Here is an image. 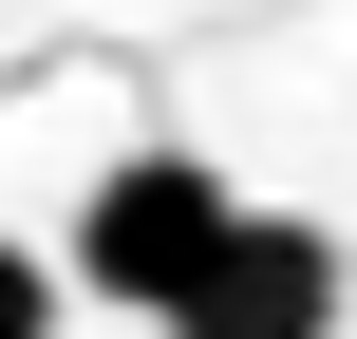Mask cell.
Returning <instances> with one entry per match:
<instances>
[{
    "label": "cell",
    "instance_id": "2",
    "mask_svg": "<svg viewBox=\"0 0 357 339\" xmlns=\"http://www.w3.org/2000/svg\"><path fill=\"white\" fill-rule=\"evenodd\" d=\"M169 339H339V226H301V208H226V245L188 264Z\"/></svg>",
    "mask_w": 357,
    "mask_h": 339
},
{
    "label": "cell",
    "instance_id": "1",
    "mask_svg": "<svg viewBox=\"0 0 357 339\" xmlns=\"http://www.w3.org/2000/svg\"><path fill=\"white\" fill-rule=\"evenodd\" d=\"M226 170L207 151H113L94 189H75V264H56V302H132V321H169L188 302V264L226 245Z\"/></svg>",
    "mask_w": 357,
    "mask_h": 339
},
{
    "label": "cell",
    "instance_id": "3",
    "mask_svg": "<svg viewBox=\"0 0 357 339\" xmlns=\"http://www.w3.org/2000/svg\"><path fill=\"white\" fill-rule=\"evenodd\" d=\"M0 339H75V302H56V264H38V245H0Z\"/></svg>",
    "mask_w": 357,
    "mask_h": 339
},
{
    "label": "cell",
    "instance_id": "4",
    "mask_svg": "<svg viewBox=\"0 0 357 339\" xmlns=\"http://www.w3.org/2000/svg\"><path fill=\"white\" fill-rule=\"evenodd\" d=\"M339 339H357V321H339Z\"/></svg>",
    "mask_w": 357,
    "mask_h": 339
}]
</instances>
